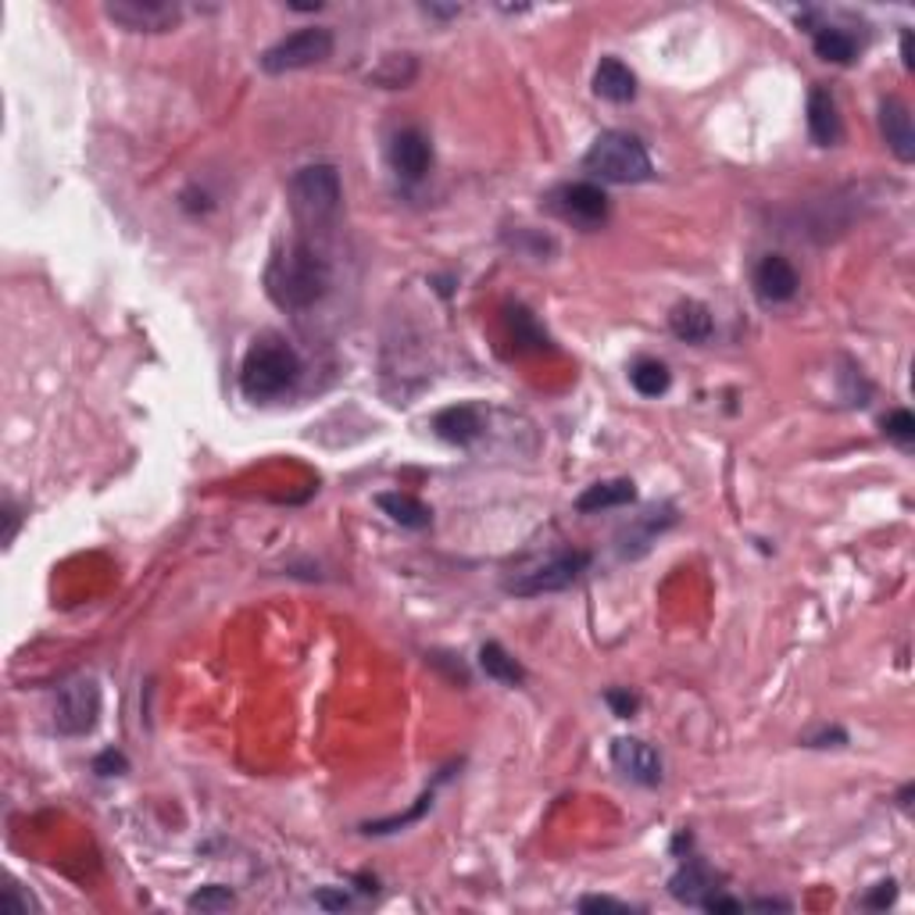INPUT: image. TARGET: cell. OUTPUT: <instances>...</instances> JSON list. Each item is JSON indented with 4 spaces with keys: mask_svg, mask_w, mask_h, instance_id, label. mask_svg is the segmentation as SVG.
Returning a JSON list of instances; mask_svg holds the SVG:
<instances>
[{
    "mask_svg": "<svg viewBox=\"0 0 915 915\" xmlns=\"http://www.w3.org/2000/svg\"><path fill=\"white\" fill-rule=\"evenodd\" d=\"M329 262L308 244L291 240L283 244L265 265V294L283 312H308L329 294Z\"/></svg>",
    "mask_w": 915,
    "mask_h": 915,
    "instance_id": "1",
    "label": "cell"
},
{
    "mask_svg": "<svg viewBox=\"0 0 915 915\" xmlns=\"http://www.w3.org/2000/svg\"><path fill=\"white\" fill-rule=\"evenodd\" d=\"M301 380V358L283 341H258L240 365V390L247 401H276Z\"/></svg>",
    "mask_w": 915,
    "mask_h": 915,
    "instance_id": "2",
    "label": "cell"
},
{
    "mask_svg": "<svg viewBox=\"0 0 915 915\" xmlns=\"http://www.w3.org/2000/svg\"><path fill=\"white\" fill-rule=\"evenodd\" d=\"M583 168L601 183H619V186H633V183H648L655 176V165L648 147L640 144V137L622 129H608L601 137L590 144V150L583 155Z\"/></svg>",
    "mask_w": 915,
    "mask_h": 915,
    "instance_id": "3",
    "label": "cell"
},
{
    "mask_svg": "<svg viewBox=\"0 0 915 915\" xmlns=\"http://www.w3.org/2000/svg\"><path fill=\"white\" fill-rule=\"evenodd\" d=\"M291 205L304 226H312V229L333 226L336 215L344 208V183H341V173H336V165L318 161V165L297 168L291 179Z\"/></svg>",
    "mask_w": 915,
    "mask_h": 915,
    "instance_id": "4",
    "label": "cell"
},
{
    "mask_svg": "<svg viewBox=\"0 0 915 915\" xmlns=\"http://www.w3.org/2000/svg\"><path fill=\"white\" fill-rule=\"evenodd\" d=\"M587 569H590V554L587 551H554L551 558H544V562H537L530 569L508 575L504 590H508V594H515V598L554 594V590L572 587Z\"/></svg>",
    "mask_w": 915,
    "mask_h": 915,
    "instance_id": "5",
    "label": "cell"
},
{
    "mask_svg": "<svg viewBox=\"0 0 915 915\" xmlns=\"http://www.w3.org/2000/svg\"><path fill=\"white\" fill-rule=\"evenodd\" d=\"M333 29L326 26H308L297 29L291 37L276 40L273 47L262 55V72L268 76H286V72H301L312 69V65H322L326 58H333Z\"/></svg>",
    "mask_w": 915,
    "mask_h": 915,
    "instance_id": "6",
    "label": "cell"
},
{
    "mask_svg": "<svg viewBox=\"0 0 915 915\" xmlns=\"http://www.w3.org/2000/svg\"><path fill=\"white\" fill-rule=\"evenodd\" d=\"M100 722V683L94 676H76L55 698V730L61 737H87Z\"/></svg>",
    "mask_w": 915,
    "mask_h": 915,
    "instance_id": "7",
    "label": "cell"
},
{
    "mask_svg": "<svg viewBox=\"0 0 915 915\" xmlns=\"http://www.w3.org/2000/svg\"><path fill=\"white\" fill-rule=\"evenodd\" d=\"M551 211L562 218V223H572L580 229H601L608 223V194L601 190L598 183H562L558 190H551Z\"/></svg>",
    "mask_w": 915,
    "mask_h": 915,
    "instance_id": "8",
    "label": "cell"
},
{
    "mask_svg": "<svg viewBox=\"0 0 915 915\" xmlns=\"http://www.w3.org/2000/svg\"><path fill=\"white\" fill-rule=\"evenodd\" d=\"M105 14L129 32H168L179 26L183 8L173 0H115Z\"/></svg>",
    "mask_w": 915,
    "mask_h": 915,
    "instance_id": "9",
    "label": "cell"
},
{
    "mask_svg": "<svg viewBox=\"0 0 915 915\" xmlns=\"http://www.w3.org/2000/svg\"><path fill=\"white\" fill-rule=\"evenodd\" d=\"M390 168L409 183L426 179V173L433 168V144L426 132L415 126L394 132V140H390Z\"/></svg>",
    "mask_w": 915,
    "mask_h": 915,
    "instance_id": "10",
    "label": "cell"
},
{
    "mask_svg": "<svg viewBox=\"0 0 915 915\" xmlns=\"http://www.w3.org/2000/svg\"><path fill=\"white\" fill-rule=\"evenodd\" d=\"M612 761H616V769L626 779H633V784H640V787H658V784H662V758H658V751L651 748L648 740L619 737L612 744Z\"/></svg>",
    "mask_w": 915,
    "mask_h": 915,
    "instance_id": "11",
    "label": "cell"
},
{
    "mask_svg": "<svg viewBox=\"0 0 915 915\" xmlns=\"http://www.w3.org/2000/svg\"><path fill=\"white\" fill-rule=\"evenodd\" d=\"M751 283L761 304H787L798 297V286H801L798 268H794L784 254H766V258L755 265Z\"/></svg>",
    "mask_w": 915,
    "mask_h": 915,
    "instance_id": "12",
    "label": "cell"
},
{
    "mask_svg": "<svg viewBox=\"0 0 915 915\" xmlns=\"http://www.w3.org/2000/svg\"><path fill=\"white\" fill-rule=\"evenodd\" d=\"M879 132H884V140L897 161H905V165L915 161V126H912V111L905 100L887 97L884 105H879Z\"/></svg>",
    "mask_w": 915,
    "mask_h": 915,
    "instance_id": "13",
    "label": "cell"
},
{
    "mask_svg": "<svg viewBox=\"0 0 915 915\" xmlns=\"http://www.w3.org/2000/svg\"><path fill=\"white\" fill-rule=\"evenodd\" d=\"M808 132L816 147H837L844 140V122L834 94L826 87H811L808 94Z\"/></svg>",
    "mask_w": 915,
    "mask_h": 915,
    "instance_id": "14",
    "label": "cell"
},
{
    "mask_svg": "<svg viewBox=\"0 0 915 915\" xmlns=\"http://www.w3.org/2000/svg\"><path fill=\"white\" fill-rule=\"evenodd\" d=\"M716 891H719V876L711 873L701 858H687L683 866L676 869V876L669 879V894L676 902L693 905V908H701Z\"/></svg>",
    "mask_w": 915,
    "mask_h": 915,
    "instance_id": "15",
    "label": "cell"
},
{
    "mask_svg": "<svg viewBox=\"0 0 915 915\" xmlns=\"http://www.w3.org/2000/svg\"><path fill=\"white\" fill-rule=\"evenodd\" d=\"M433 433L454 447H469L472 440H480L483 433V415L476 404H451V409H444L433 419Z\"/></svg>",
    "mask_w": 915,
    "mask_h": 915,
    "instance_id": "16",
    "label": "cell"
},
{
    "mask_svg": "<svg viewBox=\"0 0 915 915\" xmlns=\"http://www.w3.org/2000/svg\"><path fill=\"white\" fill-rule=\"evenodd\" d=\"M669 329L676 341L683 344H705L711 341V333H716V318H711V312L701 301H680L669 312Z\"/></svg>",
    "mask_w": 915,
    "mask_h": 915,
    "instance_id": "17",
    "label": "cell"
},
{
    "mask_svg": "<svg viewBox=\"0 0 915 915\" xmlns=\"http://www.w3.org/2000/svg\"><path fill=\"white\" fill-rule=\"evenodd\" d=\"M594 94L612 100V105H630L637 97V76L630 65H622L619 58H601L594 69Z\"/></svg>",
    "mask_w": 915,
    "mask_h": 915,
    "instance_id": "18",
    "label": "cell"
},
{
    "mask_svg": "<svg viewBox=\"0 0 915 915\" xmlns=\"http://www.w3.org/2000/svg\"><path fill=\"white\" fill-rule=\"evenodd\" d=\"M637 501V486L633 480H604L587 486L580 498H575V512L594 515V512H608V508H626Z\"/></svg>",
    "mask_w": 915,
    "mask_h": 915,
    "instance_id": "19",
    "label": "cell"
},
{
    "mask_svg": "<svg viewBox=\"0 0 915 915\" xmlns=\"http://www.w3.org/2000/svg\"><path fill=\"white\" fill-rule=\"evenodd\" d=\"M504 326H508V336H512V344L519 351H537V354L551 351L548 329L540 326V322L533 318V312L522 308V304H508V308H504Z\"/></svg>",
    "mask_w": 915,
    "mask_h": 915,
    "instance_id": "20",
    "label": "cell"
},
{
    "mask_svg": "<svg viewBox=\"0 0 915 915\" xmlns=\"http://www.w3.org/2000/svg\"><path fill=\"white\" fill-rule=\"evenodd\" d=\"M376 504L383 508V515H390L404 530H426L430 522H433L430 508L422 504L419 498H412V494H401V490H394V494H380Z\"/></svg>",
    "mask_w": 915,
    "mask_h": 915,
    "instance_id": "21",
    "label": "cell"
},
{
    "mask_svg": "<svg viewBox=\"0 0 915 915\" xmlns=\"http://www.w3.org/2000/svg\"><path fill=\"white\" fill-rule=\"evenodd\" d=\"M811 47H816V58L834 61V65H852L858 55V40L840 26H819L811 29Z\"/></svg>",
    "mask_w": 915,
    "mask_h": 915,
    "instance_id": "22",
    "label": "cell"
},
{
    "mask_svg": "<svg viewBox=\"0 0 915 915\" xmlns=\"http://www.w3.org/2000/svg\"><path fill=\"white\" fill-rule=\"evenodd\" d=\"M480 669L490 676V680H498L504 687H522V683H527V669H522L515 658L508 655L501 643H494V640L480 648Z\"/></svg>",
    "mask_w": 915,
    "mask_h": 915,
    "instance_id": "23",
    "label": "cell"
},
{
    "mask_svg": "<svg viewBox=\"0 0 915 915\" xmlns=\"http://www.w3.org/2000/svg\"><path fill=\"white\" fill-rule=\"evenodd\" d=\"M419 76V61L412 55H386L376 69L368 72V82H376L383 90H404Z\"/></svg>",
    "mask_w": 915,
    "mask_h": 915,
    "instance_id": "24",
    "label": "cell"
},
{
    "mask_svg": "<svg viewBox=\"0 0 915 915\" xmlns=\"http://www.w3.org/2000/svg\"><path fill=\"white\" fill-rule=\"evenodd\" d=\"M630 383H633V390L640 397H662L666 390L672 386V372L658 358H640L630 368Z\"/></svg>",
    "mask_w": 915,
    "mask_h": 915,
    "instance_id": "25",
    "label": "cell"
},
{
    "mask_svg": "<svg viewBox=\"0 0 915 915\" xmlns=\"http://www.w3.org/2000/svg\"><path fill=\"white\" fill-rule=\"evenodd\" d=\"M186 905H190L194 912H226V908L236 905V897L223 884H208V887H200L197 894H190V902Z\"/></svg>",
    "mask_w": 915,
    "mask_h": 915,
    "instance_id": "26",
    "label": "cell"
},
{
    "mask_svg": "<svg viewBox=\"0 0 915 915\" xmlns=\"http://www.w3.org/2000/svg\"><path fill=\"white\" fill-rule=\"evenodd\" d=\"M884 433H887V440H894L897 447H912L915 444V415L908 412V409H897V412H891L887 419H884Z\"/></svg>",
    "mask_w": 915,
    "mask_h": 915,
    "instance_id": "27",
    "label": "cell"
},
{
    "mask_svg": "<svg viewBox=\"0 0 915 915\" xmlns=\"http://www.w3.org/2000/svg\"><path fill=\"white\" fill-rule=\"evenodd\" d=\"M433 805V790L430 794H422L419 805L412 811H404V816H394V819H380V823H365V834H394V829H404L409 823H415L422 811H426Z\"/></svg>",
    "mask_w": 915,
    "mask_h": 915,
    "instance_id": "28",
    "label": "cell"
},
{
    "mask_svg": "<svg viewBox=\"0 0 915 915\" xmlns=\"http://www.w3.org/2000/svg\"><path fill=\"white\" fill-rule=\"evenodd\" d=\"M604 701L612 705V711H616L619 719H633V716H637V708H640V698H637V693L619 690V687H616V690H608V693H604Z\"/></svg>",
    "mask_w": 915,
    "mask_h": 915,
    "instance_id": "29",
    "label": "cell"
},
{
    "mask_svg": "<svg viewBox=\"0 0 915 915\" xmlns=\"http://www.w3.org/2000/svg\"><path fill=\"white\" fill-rule=\"evenodd\" d=\"M126 769H129V761H126L122 751H100L94 758V773L97 776H122Z\"/></svg>",
    "mask_w": 915,
    "mask_h": 915,
    "instance_id": "30",
    "label": "cell"
},
{
    "mask_svg": "<svg viewBox=\"0 0 915 915\" xmlns=\"http://www.w3.org/2000/svg\"><path fill=\"white\" fill-rule=\"evenodd\" d=\"M580 912H616V915H633L637 908L622 905V902H612V897H583V902H580Z\"/></svg>",
    "mask_w": 915,
    "mask_h": 915,
    "instance_id": "31",
    "label": "cell"
},
{
    "mask_svg": "<svg viewBox=\"0 0 915 915\" xmlns=\"http://www.w3.org/2000/svg\"><path fill=\"white\" fill-rule=\"evenodd\" d=\"M894 897H897V887H894V879H887V884H876L873 894L862 897V905L866 908H887V905H894Z\"/></svg>",
    "mask_w": 915,
    "mask_h": 915,
    "instance_id": "32",
    "label": "cell"
},
{
    "mask_svg": "<svg viewBox=\"0 0 915 915\" xmlns=\"http://www.w3.org/2000/svg\"><path fill=\"white\" fill-rule=\"evenodd\" d=\"M0 908H4L8 915H29V908H37V905H32V897H22L19 887H8V891H4V902H0Z\"/></svg>",
    "mask_w": 915,
    "mask_h": 915,
    "instance_id": "33",
    "label": "cell"
},
{
    "mask_svg": "<svg viewBox=\"0 0 915 915\" xmlns=\"http://www.w3.org/2000/svg\"><path fill=\"white\" fill-rule=\"evenodd\" d=\"M701 908H705V912H744V902H737V897H722V894L716 891Z\"/></svg>",
    "mask_w": 915,
    "mask_h": 915,
    "instance_id": "34",
    "label": "cell"
},
{
    "mask_svg": "<svg viewBox=\"0 0 915 915\" xmlns=\"http://www.w3.org/2000/svg\"><path fill=\"white\" fill-rule=\"evenodd\" d=\"M4 522H8L4 544L11 548V544H14V533H19V522H22V515H19V508H14V501H4Z\"/></svg>",
    "mask_w": 915,
    "mask_h": 915,
    "instance_id": "35",
    "label": "cell"
},
{
    "mask_svg": "<svg viewBox=\"0 0 915 915\" xmlns=\"http://www.w3.org/2000/svg\"><path fill=\"white\" fill-rule=\"evenodd\" d=\"M315 905L329 908V912H336V908H347V905H351V894H329V891H318V894H315Z\"/></svg>",
    "mask_w": 915,
    "mask_h": 915,
    "instance_id": "36",
    "label": "cell"
},
{
    "mask_svg": "<svg viewBox=\"0 0 915 915\" xmlns=\"http://www.w3.org/2000/svg\"><path fill=\"white\" fill-rule=\"evenodd\" d=\"M748 908H758V912H787L790 905H787V902H769V897H766V902H751V905H744V912H748Z\"/></svg>",
    "mask_w": 915,
    "mask_h": 915,
    "instance_id": "37",
    "label": "cell"
},
{
    "mask_svg": "<svg viewBox=\"0 0 915 915\" xmlns=\"http://www.w3.org/2000/svg\"><path fill=\"white\" fill-rule=\"evenodd\" d=\"M902 58H905V69H912L915 58H912V32L908 29L902 32Z\"/></svg>",
    "mask_w": 915,
    "mask_h": 915,
    "instance_id": "38",
    "label": "cell"
}]
</instances>
